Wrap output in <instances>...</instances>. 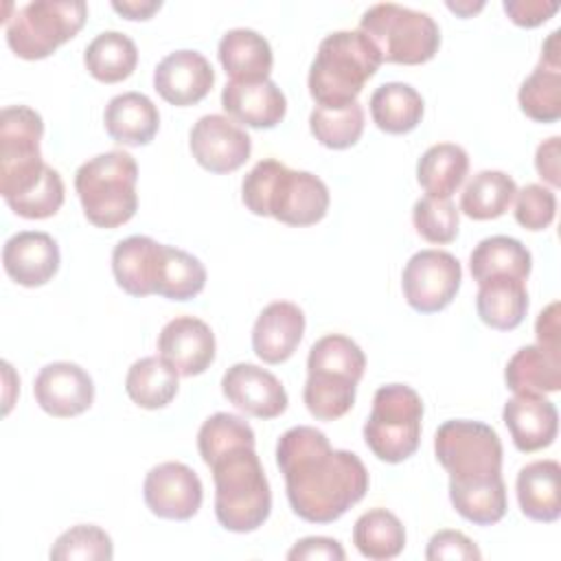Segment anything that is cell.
<instances>
[{"mask_svg": "<svg viewBox=\"0 0 561 561\" xmlns=\"http://www.w3.org/2000/svg\"><path fill=\"white\" fill-rule=\"evenodd\" d=\"M291 511L311 524H331L368 491V471L357 454L333 449L327 434L298 425L276 443Z\"/></svg>", "mask_w": 561, "mask_h": 561, "instance_id": "6da1fadb", "label": "cell"}, {"mask_svg": "<svg viewBox=\"0 0 561 561\" xmlns=\"http://www.w3.org/2000/svg\"><path fill=\"white\" fill-rule=\"evenodd\" d=\"M434 454L449 473V500L456 513L478 526L497 524L506 513L497 432L480 421H445L434 434Z\"/></svg>", "mask_w": 561, "mask_h": 561, "instance_id": "7a4b0ae2", "label": "cell"}, {"mask_svg": "<svg viewBox=\"0 0 561 561\" xmlns=\"http://www.w3.org/2000/svg\"><path fill=\"white\" fill-rule=\"evenodd\" d=\"M245 208L259 217H274L287 226H313L329 210L327 184L309 173L294 171L274 158L252 167L241 182Z\"/></svg>", "mask_w": 561, "mask_h": 561, "instance_id": "3957f363", "label": "cell"}, {"mask_svg": "<svg viewBox=\"0 0 561 561\" xmlns=\"http://www.w3.org/2000/svg\"><path fill=\"white\" fill-rule=\"evenodd\" d=\"M254 445L226 447L206 462L215 482V517L230 533L256 530L272 511L270 482Z\"/></svg>", "mask_w": 561, "mask_h": 561, "instance_id": "277c9868", "label": "cell"}, {"mask_svg": "<svg viewBox=\"0 0 561 561\" xmlns=\"http://www.w3.org/2000/svg\"><path fill=\"white\" fill-rule=\"evenodd\" d=\"M377 46L357 31L327 35L309 68V94L318 107L342 110L357 101L364 83L379 70Z\"/></svg>", "mask_w": 561, "mask_h": 561, "instance_id": "5b68a950", "label": "cell"}, {"mask_svg": "<svg viewBox=\"0 0 561 561\" xmlns=\"http://www.w3.org/2000/svg\"><path fill=\"white\" fill-rule=\"evenodd\" d=\"M366 355L346 335L329 333L313 342L307 357V383L302 390L309 414L318 421H335L355 403V390L364 377Z\"/></svg>", "mask_w": 561, "mask_h": 561, "instance_id": "8992f818", "label": "cell"}, {"mask_svg": "<svg viewBox=\"0 0 561 561\" xmlns=\"http://www.w3.org/2000/svg\"><path fill=\"white\" fill-rule=\"evenodd\" d=\"M138 164L131 153L114 149L83 162L75 173V191L83 215L96 228H118L138 210Z\"/></svg>", "mask_w": 561, "mask_h": 561, "instance_id": "52a82bcc", "label": "cell"}, {"mask_svg": "<svg viewBox=\"0 0 561 561\" xmlns=\"http://www.w3.org/2000/svg\"><path fill=\"white\" fill-rule=\"evenodd\" d=\"M359 31L388 64L419 66L430 61L440 46V28L434 18L394 2L373 4L362 15Z\"/></svg>", "mask_w": 561, "mask_h": 561, "instance_id": "ba28073f", "label": "cell"}, {"mask_svg": "<svg viewBox=\"0 0 561 561\" xmlns=\"http://www.w3.org/2000/svg\"><path fill=\"white\" fill-rule=\"evenodd\" d=\"M421 421L423 401L414 388L405 383L381 386L364 423V440L379 460L403 462L419 449Z\"/></svg>", "mask_w": 561, "mask_h": 561, "instance_id": "9c48e42d", "label": "cell"}, {"mask_svg": "<svg viewBox=\"0 0 561 561\" xmlns=\"http://www.w3.org/2000/svg\"><path fill=\"white\" fill-rule=\"evenodd\" d=\"M42 116L26 105H9L0 114V195L7 204L31 193L46 175L39 140Z\"/></svg>", "mask_w": 561, "mask_h": 561, "instance_id": "30bf717a", "label": "cell"}, {"mask_svg": "<svg viewBox=\"0 0 561 561\" xmlns=\"http://www.w3.org/2000/svg\"><path fill=\"white\" fill-rule=\"evenodd\" d=\"M85 20L88 4L81 0H37L7 18V44L22 59H44L72 39Z\"/></svg>", "mask_w": 561, "mask_h": 561, "instance_id": "8fae6325", "label": "cell"}, {"mask_svg": "<svg viewBox=\"0 0 561 561\" xmlns=\"http://www.w3.org/2000/svg\"><path fill=\"white\" fill-rule=\"evenodd\" d=\"M462 280L460 261L445 250H421L403 267L401 287L405 302L419 313L445 309L458 294Z\"/></svg>", "mask_w": 561, "mask_h": 561, "instance_id": "7c38bea8", "label": "cell"}, {"mask_svg": "<svg viewBox=\"0 0 561 561\" xmlns=\"http://www.w3.org/2000/svg\"><path fill=\"white\" fill-rule=\"evenodd\" d=\"M142 495L153 515L186 522L199 511L204 489L199 476L188 465L169 460L149 469L142 484Z\"/></svg>", "mask_w": 561, "mask_h": 561, "instance_id": "4fadbf2b", "label": "cell"}, {"mask_svg": "<svg viewBox=\"0 0 561 561\" xmlns=\"http://www.w3.org/2000/svg\"><path fill=\"white\" fill-rule=\"evenodd\" d=\"M191 153L210 173H232L245 164L252 138L232 118L221 114L202 116L188 134Z\"/></svg>", "mask_w": 561, "mask_h": 561, "instance_id": "5bb4252c", "label": "cell"}, {"mask_svg": "<svg viewBox=\"0 0 561 561\" xmlns=\"http://www.w3.org/2000/svg\"><path fill=\"white\" fill-rule=\"evenodd\" d=\"M37 405L57 419L83 414L94 401L92 377L72 362L46 364L33 383Z\"/></svg>", "mask_w": 561, "mask_h": 561, "instance_id": "9a60e30c", "label": "cell"}, {"mask_svg": "<svg viewBox=\"0 0 561 561\" xmlns=\"http://www.w3.org/2000/svg\"><path fill=\"white\" fill-rule=\"evenodd\" d=\"M221 392L234 408L256 419H276L289 403L278 377L248 362H239L224 373Z\"/></svg>", "mask_w": 561, "mask_h": 561, "instance_id": "2e32d148", "label": "cell"}, {"mask_svg": "<svg viewBox=\"0 0 561 561\" xmlns=\"http://www.w3.org/2000/svg\"><path fill=\"white\" fill-rule=\"evenodd\" d=\"M158 355L182 377L202 375L215 359V333L195 316H178L162 327Z\"/></svg>", "mask_w": 561, "mask_h": 561, "instance_id": "e0dca14e", "label": "cell"}, {"mask_svg": "<svg viewBox=\"0 0 561 561\" xmlns=\"http://www.w3.org/2000/svg\"><path fill=\"white\" fill-rule=\"evenodd\" d=\"M215 83V70L197 50L169 53L153 70L156 92L175 107L199 103Z\"/></svg>", "mask_w": 561, "mask_h": 561, "instance_id": "ac0fdd59", "label": "cell"}, {"mask_svg": "<svg viewBox=\"0 0 561 561\" xmlns=\"http://www.w3.org/2000/svg\"><path fill=\"white\" fill-rule=\"evenodd\" d=\"M59 245L48 232L24 230L7 239L2 265L11 280L22 287H42L59 270Z\"/></svg>", "mask_w": 561, "mask_h": 561, "instance_id": "d6986e66", "label": "cell"}, {"mask_svg": "<svg viewBox=\"0 0 561 561\" xmlns=\"http://www.w3.org/2000/svg\"><path fill=\"white\" fill-rule=\"evenodd\" d=\"M305 333V313L289 300L270 302L252 329V348L265 364L287 362Z\"/></svg>", "mask_w": 561, "mask_h": 561, "instance_id": "ffe728a7", "label": "cell"}, {"mask_svg": "<svg viewBox=\"0 0 561 561\" xmlns=\"http://www.w3.org/2000/svg\"><path fill=\"white\" fill-rule=\"evenodd\" d=\"M502 419L513 445L524 454L543 449L557 438L559 412L543 394H515L504 403Z\"/></svg>", "mask_w": 561, "mask_h": 561, "instance_id": "44dd1931", "label": "cell"}, {"mask_svg": "<svg viewBox=\"0 0 561 561\" xmlns=\"http://www.w3.org/2000/svg\"><path fill=\"white\" fill-rule=\"evenodd\" d=\"M221 107L248 127L272 129L285 118L287 99L272 79L256 83L228 81L221 90Z\"/></svg>", "mask_w": 561, "mask_h": 561, "instance_id": "7402d4cb", "label": "cell"}, {"mask_svg": "<svg viewBox=\"0 0 561 561\" xmlns=\"http://www.w3.org/2000/svg\"><path fill=\"white\" fill-rule=\"evenodd\" d=\"M105 131L118 145H149L160 127V114L153 101L142 92H123L110 99L103 114Z\"/></svg>", "mask_w": 561, "mask_h": 561, "instance_id": "603a6c76", "label": "cell"}, {"mask_svg": "<svg viewBox=\"0 0 561 561\" xmlns=\"http://www.w3.org/2000/svg\"><path fill=\"white\" fill-rule=\"evenodd\" d=\"M217 55L230 81L237 83L265 81L274 64L270 42L252 28H232L224 33Z\"/></svg>", "mask_w": 561, "mask_h": 561, "instance_id": "cb8c5ba5", "label": "cell"}, {"mask_svg": "<svg viewBox=\"0 0 561 561\" xmlns=\"http://www.w3.org/2000/svg\"><path fill=\"white\" fill-rule=\"evenodd\" d=\"M517 502L533 522H554L561 515V467L557 460H535L517 473Z\"/></svg>", "mask_w": 561, "mask_h": 561, "instance_id": "d4e9b609", "label": "cell"}, {"mask_svg": "<svg viewBox=\"0 0 561 561\" xmlns=\"http://www.w3.org/2000/svg\"><path fill=\"white\" fill-rule=\"evenodd\" d=\"M160 245L145 234H131L114 245L112 274L123 291L138 298L153 294Z\"/></svg>", "mask_w": 561, "mask_h": 561, "instance_id": "484cf974", "label": "cell"}, {"mask_svg": "<svg viewBox=\"0 0 561 561\" xmlns=\"http://www.w3.org/2000/svg\"><path fill=\"white\" fill-rule=\"evenodd\" d=\"M506 388L515 394H546L561 390V353L539 344L522 346L504 368Z\"/></svg>", "mask_w": 561, "mask_h": 561, "instance_id": "4316f807", "label": "cell"}, {"mask_svg": "<svg viewBox=\"0 0 561 561\" xmlns=\"http://www.w3.org/2000/svg\"><path fill=\"white\" fill-rule=\"evenodd\" d=\"M476 309L480 320L497 331L519 327L528 311L526 283L508 276H493L478 283Z\"/></svg>", "mask_w": 561, "mask_h": 561, "instance_id": "83f0119b", "label": "cell"}, {"mask_svg": "<svg viewBox=\"0 0 561 561\" xmlns=\"http://www.w3.org/2000/svg\"><path fill=\"white\" fill-rule=\"evenodd\" d=\"M530 267L533 256L528 248L519 239L506 234L482 239L469 256V270L476 283H482L493 276H508L526 283Z\"/></svg>", "mask_w": 561, "mask_h": 561, "instance_id": "f1b7e54d", "label": "cell"}, {"mask_svg": "<svg viewBox=\"0 0 561 561\" xmlns=\"http://www.w3.org/2000/svg\"><path fill=\"white\" fill-rule=\"evenodd\" d=\"M469 171V156L460 145L438 142L425 149L416 164V180L432 197L449 199Z\"/></svg>", "mask_w": 561, "mask_h": 561, "instance_id": "f546056e", "label": "cell"}, {"mask_svg": "<svg viewBox=\"0 0 561 561\" xmlns=\"http://www.w3.org/2000/svg\"><path fill=\"white\" fill-rule=\"evenodd\" d=\"M368 105L373 123L386 134H408L423 118V96L401 81L379 85Z\"/></svg>", "mask_w": 561, "mask_h": 561, "instance_id": "4dcf8cb0", "label": "cell"}, {"mask_svg": "<svg viewBox=\"0 0 561 561\" xmlns=\"http://www.w3.org/2000/svg\"><path fill=\"white\" fill-rule=\"evenodd\" d=\"M206 285V267L202 261L180 248L160 245L153 294L169 300H191Z\"/></svg>", "mask_w": 561, "mask_h": 561, "instance_id": "1f68e13d", "label": "cell"}, {"mask_svg": "<svg viewBox=\"0 0 561 561\" xmlns=\"http://www.w3.org/2000/svg\"><path fill=\"white\" fill-rule=\"evenodd\" d=\"M83 64L96 81L118 83L136 70L138 48L125 33L103 31L85 46Z\"/></svg>", "mask_w": 561, "mask_h": 561, "instance_id": "d6a6232c", "label": "cell"}, {"mask_svg": "<svg viewBox=\"0 0 561 561\" xmlns=\"http://www.w3.org/2000/svg\"><path fill=\"white\" fill-rule=\"evenodd\" d=\"M178 388V370L171 368L160 355L136 359L125 377L129 399L145 410L169 405L175 399Z\"/></svg>", "mask_w": 561, "mask_h": 561, "instance_id": "836d02e7", "label": "cell"}, {"mask_svg": "<svg viewBox=\"0 0 561 561\" xmlns=\"http://www.w3.org/2000/svg\"><path fill=\"white\" fill-rule=\"evenodd\" d=\"M353 543L366 559H394L405 548V528L394 513L386 508H370L355 522Z\"/></svg>", "mask_w": 561, "mask_h": 561, "instance_id": "e575fe53", "label": "cell"}, {"mask_svg": "<svg viewBox=\"0 0 561 561\" xmlns=\"http://www.w3.org/2000/svg\"><path fill=\"white\" fill-rule=\"evenodd\" d=\"M517 186L511 175L504 171H480L476 173L460 195V210L478 221L502 217L513 199Z\"/></svg>", "mask_w": 561, "mask_h": 561, "instance_id": "d590c367", "label": "cell"}, {"mask_svg": "<svg viewBox=\"0 0 561 561\" xmlns=\"http://www.w3.org/2000/svg\"><path fill=\"white\" fill-rule=\"evenodd\" d=\"M519 107L537 123L561 118V64L539 59L535 70L519 85Z\"/></svg>", "mask_w": 561, "mask_h": 561, "instance_id": "8d00e7d4", "label": "cell"}, {"mask_svg": "<svg viewBox=\"0 0 561 561\" xmlns=\"http://www.w3.org/2000/svg\"><path fill=\"white\" fill-rule=\"evenodd\" d=\"M309 129L320 145L329 149H348L364 134V110L357 101L342 110L316 105L309 116Z\"/></svg>", "mask_w": 561, "mask_h": 561, "instance_id": "74e56055", "label": "cell"}, {"mask_svg": "<svg viewBox=\"0 0 561 561\" xmlns=\"http://www.w3.org/2000/svg\"><path fill=\"white\" fill-rule=\"evenodd\" d=\"M114 557V546L110 535L94 524H79L61 533L50 548V559L68 561H110Z\"/></svg>", "mask_w": 561, "mask_h": 561, "instance_id": "f35d334b", "label": "cell"}, {"mask_svg": "<svg viewBox=\"0 0 561 561\" xmlns=\"http://www.w3.org/2000/svg\"><path fill=\"white\" fill-rule=\"evenodd\" d=\"M412 221L416 232L430 243H451L458 234V208L451 199L425 195L414 202Z\"/></svg>", "mask_w": 561, "mask_h": 561, "instance_id": "ab89813d", "label": "cell"}, {"mask_svg": "<svg viewBox=\"0 0 561 561\" xmlns=\"http://www.w3.org/2000/svg\"><path fill=\"white\" fill-rule=\"evenodd\" d=\"M239 443H256V438L252 427L237 414L217 412L208 416L197 432V449L204 462H208L221 449Z\"/></svg>", "mask_w": 561, "mask_h": 561, "instance_id": "60d3db41", "label": "cell"}, {"mask_svg": "<svg viewBox=\"0 0 561 561\" xmlns=\"http://www.w3.org/2000/svg\"><path fill=\"white\" fill-rule=\"evenodd\" d=\"M64 193L66 191H64L61 175L53 167H48L44 180L31 193L11 202L9 208L24 219H46L61 208Z\"/></svg>", "mask_w": 561, "mask_h": 561, "instance_id": "b9f144b4", "label": "cell"}, {"mask_svg": "<svg viewBox=\"0 0 561 561\" xmlns=\"http://www.w3.org/2000/svg\"><path fill=\"white\" fill-rule=\"evenodd\" d=\"M515 219L526 230H543L554 221L557 197L554 191L541 184H526L515 193Z\"/></svg>", "mask_w": 561, "mask_h": 561, "instance_id": "7bdbcfd3", "label": "cell"}, {"mask_svg": "<svg viewBox=\"0 0 561 561\" xmlns=\"http://www.w3.org/2000/svg\"><path fill=\"white\" fill-rule=\"evenodd\" d=\"M427 561H443V559H460V561H478L482 559V552L478 546L460 530H438L432 535L427 550H425Z\"/></svg>", "mask_w": 561, "mask_h": 561, "instance_id": "ee69618b", "label": "cell"}, {"mask_svg": "<svg viewBox=\"0 0 561 561\" xmlns=\"http://www.w3.org/2000/svg\"><path fill=\"white\" fill-rule=\"evenodd\" d=\"M502 7L511 18V22L524 28H535L548 22L559 11L557 2H546V0H506Z\"/></svg>", "mask_w": 561, "mask_h": 561, "instance_id": "f6af8a7d", "label": "cell"}, {"mask_svg": "<svg viewBox=\"0 0 561 561\" xmlns=\"http://www.w3.org/2000/svg\"><path fill=\"white\" fill-rule=\"evenodd\" d=\"M289 561H344L346 552L340 546V541L331 537H305L294 543V548L287 552Z\"/></svg>", "mask_w": 561, "mask_h": 561, "instance_id": "bcb514c9", "label": "cell"}, {"mask_svg": "<svg viewBox=\"0 0 561 561\" xmlns=\"http://www.w3.org/2000/svg\"><path fill=\"white\" fill-rule=\"evenodd\" d=\"M559 156H561V138L559 136H552V138L543 140L537 147V153H535V169H537L539 178L546 180L554 188L561 184Z\"/></svg>", "mask_w": 561, "mask_h": 561, "instance_id": "7dc6e473", "label": "cell"}, {"mask_svg": "<svg viewBox=\"0 0 561 561\" xmlns=\"http://www.w3.org/2000/svg\"><path fill=\"white\" fill-rule=\"evenodd\" d=\"M535 333H537V344L548 348V351H559L561 353V324H559V302H550L535 322Z\"/></svg>", "mask_w": 561, "mask_h": 561, "instance_id": "c3c4849f", "label": "cell"}, {"mask_svg": "<svg viewBox=\"0 0 561 561\" xmlns=\"http://www.w3.org/2000/svg\"><path fill=\"white\" fill-rule=\"evenodd\" d=\"M160 7H162V2H142V0L140 2L138 0L112 2V9L127 20H149Z\"/></svg>", "mask_w": 561, "mask_h": 561, "instance_id": "681fc988", "label": "cell"}]
</instances>
